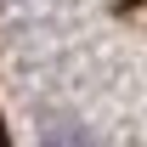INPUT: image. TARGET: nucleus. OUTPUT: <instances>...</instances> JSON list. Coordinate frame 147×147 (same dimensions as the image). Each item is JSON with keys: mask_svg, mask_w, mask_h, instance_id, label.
<instances>
[{"mask_svg": "<svg viewBox=\"0 0 147 147\" xmlns=\"http://www.w3.org/2000/svg\"><path fill=\"white\" fill-rule=\"evenodd\" d=\"M0 147H11V136H6V119H0Z\"/></svg>", "mask_w": 147, "mask_h": 147, "instance_id": "1", "label": "nucleus"}]
</instances>
